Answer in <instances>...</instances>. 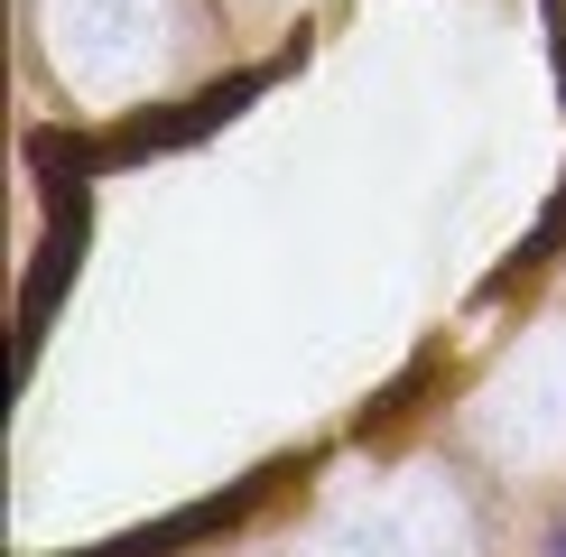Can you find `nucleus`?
I'll return each mask as SVG.
<instances>
[{
  "label": "nucleus",
  "mask_w": 566,
  "mask_h": 557,
  "mask_svg": "<svg viewBox=\"0 0 566 557\" xmlns=\"http://www.w3.org/2000/svg\"><path fill=\"white\" fill-rule=\"evenodd\" d=\"M538 557H566V521H557V529H548V548H538Z\"/></svg>",
  "instance_id": "nucleus-1"
}]
</instances>
